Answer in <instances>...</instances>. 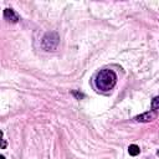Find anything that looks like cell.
<instances>
[{"label": "cell", "instance_id": "1", "mask_svg": "<svg viewBox=\"0 0 159 159\" xmlns=\"http://www.w3.org/2000/svg\"><path fill=\"white\" fill-rule=\"evenodd\" d=\"M117 73L111 68H103L99 72H97L94 77V86L97 89L102 92H108L114 88L117 84Z\"/></svg>", "mask_w": 159, "mask_h": 159}, {"label": "cell", "instance_id": "2", "mask_svg": "<svg viewBox=\"0 0 159 159\" xmlns=\"http://www.w3.org/2000/svg\"><path fill=\"white\" fill-rule=\"evenodd\" d=\"M58 43H60V35L56 31H48L41 39V47L45 51H55Z\"/></svg>", "mask_w": 159, "mask_h": 159}, {"label": "cell", "instance_id": "3", "mask_svg": "<svg viewBox=\"0 0 159 159\" xmlns=\"http://www.w3.org/2000/svg\"><path fill=\"white\" fill-rule=\"evenodd\" d=\"M158 117V112L155 111H148V112H144L139 116H135L134 117V120L135 122H139V123H149L152 120H154L155 118Z\"/></svg>", "mask_w": 159, "mask_h": 159}, {"label": "cell", "instance_id": "4", "mask_svg": "<svg viewBox=\"0 0 159 159\" xmlns=\"http://www.w3.org/2000/svg\"><path fill=\"white\" fill-rule=\"evenodd\" d=\"M4 19L7 21V22H11V24H16V22H19V20H20V16H19V14L14 10V9H11V7H6V9H4Z\"/></svg>", "mask_w": 159, "mask_h": 159}, {"label": "cell", "instance_id": "5", "mask_svg": "<svg viewBox=\"0 0 159 159\" xmlns=\"http://www.w3.org/2000/svg\"><path fill=\"white\" fill-rule=\"evenodd\" d=\"M128 153H129V155H132V157H137V155L140 153V149H139V147H138L137 144H130V145L128 147Z\"/></svg>", "mask_w": 159, "mask_h": 159}, {"label": "cell", "instance_id": "6", "mask_svg": "<svg viewBox=\"0 0 159 159\" xmlns=\"http://www.w3.org/2000/svg\"><path fill=\"white\" fill-rule=\"evenodd\" d=\"M158 108H159V97L155 96V97L152 99V111L158 112Z\"/></svg>", "mask_w": 159, "mask_h": 159}, {"label": "cell", "instance_id": "7", "mask_svg": "<svg viewBox=\"0 0 159 159\" xmlns=\"http://www.w3.org/2000/svg\"><path fill=\"white\" fill-rule=\"evenodd\" d=\"M72 96L76 98V99H82L84 98V94L82 92H78V91H72Z\"/></svg>", "mask_w": 159, "mask_h": 159}, {"label": "cell", "instance_id": "8", "mask_svg": "<svg viewBox=\"0 0 159 159\" xmlns=\"http://www.w3.org/2000/svg\"><path fill=\"white\" fill-rule=\"evenodd\" d=\"M7 147V142L5 139H0V149H5Z\"/></svg>", "mask_w": 159, "mask_h": 159}, {"label": "cell", "instance_id": "9", "mask_svg": "<svg viewBox=\"0 0 159 159\" xmlns=\"http://www.w3.org/2000/svg\"><path fill=\"white\" fill-rule=\"evenodd\" d=\"M2 135H4V133H2V130H0V139H2Z\"/></svg>", "mask_w": 159, "mask_h": 159}, {"label": "cell", "instance_id": "10", "mask_svg": "<svg viewBox=\"0 0 159 159\" xmlns=\"http://www.w3.org/2000/svg\"><path fill=\"white\" fill-rule=\"evenodd\" d=\"M0 159H6V158H5L4 155H0Z\"/></svg>", "mask_w": 159, "mask_h": 159}]
</instances>
